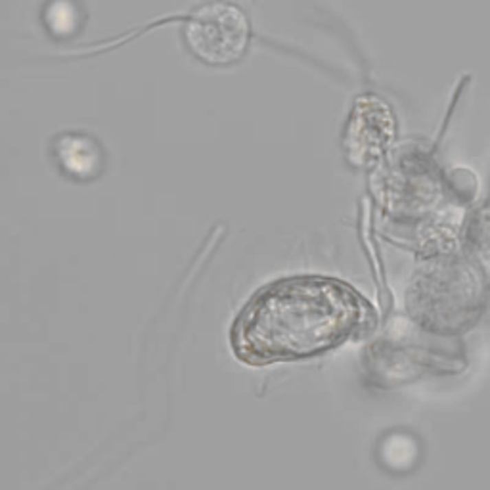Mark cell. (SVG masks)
Segmentation results:
<instances>
[{"instance_id": "obj_1", "label": "cell", "mask_w": 490, "mask_h": 490, "mask_svg": "<svg viewBox=\"0 0 490 490\" xmlns=\"http://www.w3.org/2000/svg\"><path fill=\"white\" fill-rule=\"evenodd\" d=\"M368 322V304L339 280L289 276L260 287L230 328V347L247 366L318 357Z\"/></svg>"}, {"instance_id": "obj_2", "label": "cell", "mask_w": 490, "mask_h": 490, "mask_svg": "<svg viewBox=\"0 0 490 490\" xmlns=\"http://www.w3.org/2000/svg\"><path fill=\"white\" fill-rule=\"evenodd\" d=\"M184 33L190 50L197 58L211 65H228L245 52L249 25L236 6L214 2L197 10Z\"/></svg>"}, {"instance_id": "obj_3", "label": "cell", "mask_w": 490, "mask_h": 490, "mask_svg": "<svg viewBox=\"0 0 490 490\" xmlns=\"http://www.w3.org/2000/svg\"><path fill=\"white\" fill-rule=\"evenodd\" d=\"M98 153L96 146L82 136H65L58 144V155L65 170L79 177H87L89 172L98 169Z\"/></svg>"}, {"instance_id": "obj_4", "label": "cell", "mask_w": 490, "mask_h": 490, "mask_svg": "<svg viewBox=\"0 0 490 490\" xmlns=\"http://www.w3.org/2000/svg\"><path fill=\"white\" fill-rule=\"evenodd\" d=\"M475 249L481 263L490 270V211L481 216L475 232Z\"/></svg>"}]
</instances>
